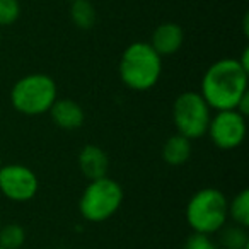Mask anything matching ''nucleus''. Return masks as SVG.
<instances>
[{
    "instance_id": "nucleus-23",
    "label": "nucleus",
    "mask_w": 249,
    "mask_h": 249,
    "mask_svg": "<svg viewBox=\"0 0 249 249\" xmlns=\"http://www.w3.org/2000/svg\"><path fill=\"white\" fill-rule=\"evenodd\" d=\"M0 36H2V33H0Z\"/></svg>"
},
{
    "instance_id": "nucleus-6",
    "label": "nucleus",
    "mask_w": 249,
    "mask_h": 249,
    "mask_svg": "<svg viewBox=\"0 0 249 249\" xmlns=\"http://www.w3.org/2000/svg\"><path fill=\"white\" fill-rule=\"evenodd\" d=\"M212 109L200 92L186 90L179 94L173 104V121L176 133L193 140L207 135Z\"/></svg>"
},
{
    "instance_id": "nucleus-18",
    "label": "nucleus",
    "mask_w": 249,
    "mask_h": 249,
    "mask_svg": "<svg viewBox=\"0 0 249 249\" xmlns=\"http://www.w3.org/2000/svg\"><path fill=\"white\" fill-rule=\"evenodd\" d=\"M184 249H218V244L207 234H193L188 235L186 242H184Z\"/></svg>"
},
{
    "instance_id": "nucleus-19",
    "label": "nucleus",
    "mask_w": 249,
    "mask_h": 249,
    "mask_svg": "<svg viewBox=\"0 0 249 249\" xmlns=\"http://www.w3.org/2000/svg\"><path fill=\"white\" fill-rule=\"evenodd\" d=\"M235 111H237L239 114H242L244 118H248V114H249V90L241 97V101H239L237 106H235Z\"/></svg>"
},
{
    "instance_id": "nucleus-2",
    "label": "nucleus",
    "mask_w": 249,
    "mask_h": 249,
    "mask_svg": "<svg viewBox=\"0 0 249 249\" xmlns=\"http://www.w3.org/2000/svg\"><path fill=\"white\" fill-rule=\"evenodd\" d=\"M118 73L124 86L137 92L149 90L159 82L162 58L147 41H135L121 53Z\"/></svg>"
},
{
    "instance_id": "nucleus-8",
    "label": "nucleus",
    "mask_w": 249,
    "mask_h": 249,
    "mask_svg": "<svg viewBox=\"0 0 249 249\" xmlns=\"http://www.w3.org/2000/svg\"><path fill=\"white\" fill-rule=\"evenodd\" d=\"M246 118L235 109L217 111L210 118L207 135L212 143L220 150L237 149L246 139Z\"/></svg>"
},
{
    "instance_id": "nucleus-21",
    "label": "nucleus",
    "mask_w": 249,
    "mask_h": 249,
    "mask_svg": "<svg viewBox=\"0 0 249 249\" xmlns=\"http://www.w3.org/2000/svg\"><path fill=\"white\" fill-rule=\"evenodd\" d=\"M0 166H2V154H0Z\"/></svg>"
},
{
    "instance_id": "nucleus-15",
    "label": "nucleus",
    "mask_w": 249,
    "mask_h": 249,
    "mask_svg": "<svg viewBox=\"0 0 249 249\" xmlns=\"http://www.w3.org/2000/svg\"><path fill=\"white\" fill-rule=\"evenodd\" d=\"M227 215L234 220V224L241 227H249V190H241L227 203Z\"/></svg>"
},
{
    "instance_id": "nucleus-3",
    "label": "nucleus",
    "mask_w": 249,
    "mask_h": 249,
    "mask_svg": "<svg viewBox=\"0 0 249 249\" xmlns=\"http://www.w3.org/2000/svg\"><path fill=\"white\" fill-rule=\"evenodd\" d=\"M56 99L58 87L46 73H29L21 77L11 89L12 107L26 116H39L48 113Z\"/></svg>"
},
{
    "instance_id": "nucleus-4",
    "label": "nucleus",
    "mask_w": 249,
    "mask_h": 249,
    "mask_svg": "<svg viewBox=\"0 0 249 249\" xmlns=\"http://www.w3.org/2000/svg\"><path fill=\"white\" fill-rule=\"evenodd\" d=\"M227 196L217 188H203L186 205V222L198 234H217L227 224Z\"/></svg>"
},
{
    "instance_id": "nucleus-12",
    "label": "nucleus",
    "mask_w": 249,
    "mask_h": 249,
    "mask_svg": "<svg viewBox=\"0 0 249 249\" xmlns=\"http://www.w3.org/2000/svg\"><path fill=\"white\" fill-rule=\"evenodd\" d=\"M191 157V140L186 137L174 133L164 142L162 145V159L169 166H183Z\"/></svg>"
},
{
    "instance_id": "nucleus-20",
    "label": "nucleus",
    "mask_w": 249,
    "mask_h": 249,
    "mask_svg": "<svg viewBox=\"0 0 249 249\" xmlns=\"http://www.w3.org/2000/svg\"><path fill=\"white\" fill-rule=\"evenodd\" d=\"M237 62L241 63V67L246 70V72H249V48H244L241 53V56L237 58Z\"/></svg>"
},
{
    "instance_id": "nucleus-11",
    "label": "nucleus",
    "mask_w": 249,
    "mask_h": 249,
    "mask_svg": "<svg viewBox=\"0 0 249 249\" xmlns=\"http://www.w3.org/2000/svg\"><path fill=\"white\" fill-rule=\"evenodd\" d=\"M48 113L53 123L62 130H79L86 121L82 106L72 99H56Z\"/></svg>"
},
{
    "instance_id": "nucleus-24",
    "label": "nucleus",
    "mask_w": 249,
    "mask_h": 249,
    "mask_svg": "<svg viewBox=\"0 0 249 249\" xmlns=\"http://www.w3.org/2000/svg\"><path fill=\"white\" fill-rule=\"evenodd\" d=\"M0 249H4V248H0Z\"/></svg>"
},
{
    "instance_id": "nucleus-5",
    "label": "nucleus",
    "mask_w": 249,
    "mask_h": 249,
    "mask_svg": "<svg viewBox=\"0 0 249 249\" xmlns=\"http://www.w3.org/2000/svg\"><path fill=\"white\" fill-rule=\"evenodd\" d=\"M123 198V188L113 178L104 176L89 181L79 200L80 217L90 224H101V222L109 220L120 210Z\"/></svg>"
},
{
    "instance_id": "nucleus-7",
    "label": "nucleus",
    "mask_w": 249,
    "mask_h": 249,
    "mask_svg": "<svg viewBox=\"0 0 249 249\" xmlns=\"http://www.w3.org/2000/svg\"><path fill=\"white\" fill-rule=\"evenodd\" d=\"M39 181L36 173L24 164H2L0 166V193L7 200L24 203L36 196Z\"/></svg>"
},
{
    "instance_id": "nucleus-1",
    "label": "nucleus",
    "mask_w": 249,
    "mask_h": 249,
    "mask_svg": "<svg viewBox=\"0 0 249 249\" xmlns=\"http://www.w3.org/2000/svg\"><path fill=\"white\" fill-rule=\"evenodd\" d=\"M249 72H246L237 58H220L212 63L201 77L200 94L210 109H235L241 97L249 90Z\"/></svg>"
},
{
    "instance_id": "nucleus-10",
    "label": "nucleus",
    "mask_w": 249,
    "mask_h": 249,
    "mask_svg": "<svg viewBox=\"0 0 249 249\" xmlns=\"http://www.w3.org/2000/svg\"><path fill=\"white\" fill-rule=\"evenodd\" d=\"M77 164H79L82 176L87 178L89 181H92L107 176L109 157H107V154L99 145L89 143V145H84L80 149L79 157H77Z\"/></svg>"
},
{
    "instance_id": "nucleus-13",
    "label": "nucleus",
    "mask_w": 249,
    "mask_h": 249,
    "mask_svg": "<svg viewBox=\"0 0 249 249\" xmlns=\"http://www.w3.org/2000/svg\"><path fill=\"white\" fill-rule=\"evenodd\" d=\"M70 19L79 29H92L97 22V11L89 0L70 2Z\"/></svg>"
},
{
    "instance_id": "nucleus-17",
    "label": "nucleus",
    "mask_w": 249,
    "mask_h": 249,
    "mask_svg": "<svg viewBox=\"0 0 249 249\" xmlns=\"http://www.w3.org/2000/svg\"><path fill=\"white\" fill-rule=\"evenodd\" d=\"M19 16H21L19 0H0V28L14 24Z\"/></svg>"
},
{
    "instance_id": "nucleus-22",
    "label": "nucleus",
    "mask_w": 249,
    "mask_h": 249,
    "mask_svg": "<svg viewBox=\"0 0 249 249\" xmlns=\"http://www.w3.org/2000/svg\"><path fill=\"white\" fill-rule=\"evenodd\" d=\"M69 2H75V0H69Z\"/></svg>"
},
{
    "instance_id": "nucleus-16",
    "label": "nucleus",
    "mask_w": 249,
    "mask_h": 249,
    "mask_svg": "<svg viewBox=\"0 0 249 249\" xmlns=\"http://www.w3.org/2000/svg\"><path fill=\"white\" fill-rule=\"evenodd\" d=\"M26 242V231L19 224H7L0 227V248L21 249Z\"/></svg>"
},
{
    "instance_id": "nucleus-9",
    "label": "nucleus",
    "mask_w": 249,
    "mask_h": 249,
    "mask_svg": "<svg viewBox=\"0 0 249 249\" xmlns=\"http://www.w3.org/2000/svg\"><path fill=\"white\" fill-rule=\"evenodd\" d=\"M183 43V28L179 24H176V22H162V24H159L154 29L149 45L156 50V53L160 58H164V56H171L179 52Z\"/></svg>"
},
{
    "instance_id": "nucleus-14",
    "label": "nucleus",
    "mask_w": 249,
    "mask_h": 249,
    "mask_svg": "<svg viewBox=\"0 0 249 249\" xmlns=\"http://www.w3.org/2000/svg\"><path fill=\"white\" fill-rule=\"evenodd\" d=\"M218 234V242L222 249H249V235L248 229L241 225H224Z\"/></svg>"
},
{
    "instance_id": "nucleus-25",
    "label": "nucleus",
    "mask_w": 249,
    "mask_h": 249,
    "mask_svg": "<svg viewBox=\"0 0 249 249\" xmlns=\"http://www.w3.org/2000/svg\"><path fill=\"white\" fill-rule=\"evenodd\" d=\"M0 227H2V225H0Z\"/></svg>"
}]
</instances>
